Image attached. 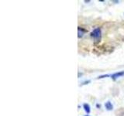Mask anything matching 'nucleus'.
I'll list each match as a JSON object with an SVG mask.
<instances>
[{
    "label": "nucleus",
    "mask_w": 124,
    "mask_h": 116,
    "mask_svg": "<svg viewBox=\"0 0 124 116\" xmlns=\"http://www.w3.org/2000/svg\"><path fill=\"white\" fill-rule=\"evenodd\" d=\"M105 108H106V109L107 111H112L113 109V105H112V104L111 102L109 101H108L106 103H105Z\"/></svg>",
    "instance_id": "3"
},
{
    "label": "nucleus",
    "mask_w": 124,
    "mask_h": 116,
    "mask_svg": "<svg viewBox=\"0 0 124 116\" xmlns=\"http://www.w3.org/2000/svg\"><path fill=\"white\" fill-rule=\"evenodd\" d=\"M124 76V71H118V72H116V73H113L112 74H109V77L112 80H116L119 78V77H121Z\"/></svg>",
    "instance_id": "2"
},
{
    "label": "nucleus",
    "mask_w": 124,
    "mask_h": 116,
    "mask_svg": "<svg viewBox=\"0 0 124 116\" xmlns=\"http://www.w3.org/2000/svg\"><path fill=\"white\" fill-rule=\"evenodd\" d=\"M83 31L84 30L80 28V27H78V38H81V37L83 36V34H84Z\"/></svg>",
    "instance_id": "5"
},
{
    "label": "nucleus",
    "mask_w": 124,
    "mask_h": 116,
    "mask_svg": "<svg viewBox=\"0 0 124 116\" xmlns=\"http://www.w3.org/2000/svg\"><path fill=\"white\" fill-rule=\"evenodd\" d=\"M85 116H89L88 115H85Z\"/></svg>",
    "instance_id": "7"
},
{
    "label": "nucleus",
    "mask_w": 124,
    "mask_h": 116,
    "mask_svg": "<svg viewBox=\"0 0 124 116\" xmlns=\"http://www.w3.org/2000/svg\"><path fill=\"white\" fill-rule=\"evenodd\" d=\"M96 106H97V108H101V105H100V104H96Z\"/></svg>",
    "instance_id": "6"
},
{
    "label": "nucleus",
    "mask_w": 124,
    "mask_h": 116,
    "mask_svg": "<svg viewBox=\"0 0 124 116\" xmlns=\"http://www.w3.org/2000/svg\"><path fill=\"white\" fill-rule=\"evenodd\" d=\"M92 36L94 38V40L95 41H99L101 40V36H102V32H101L100 28H95V29H93L92 32Z\"/></svg>",
    "instance_id": "1"
},
{
    "label": "nucleus",
    "mask_w": 124,
    "mask_h": 116,
    "mask_svg": "<svg viewBox=\"0 0 124 116\" xmlns=\"http://www.w3.org/2000/svg\"><path fill=\"white\" fill-rule=\"evenodd\" d=\"M83 108H84L85 111L86 112L87 114H89V113L91 112V107H90V105H89L88 104L85 103V104H83Z\"/></svg>",
    "instance_id": "4"
}]
</instances>
